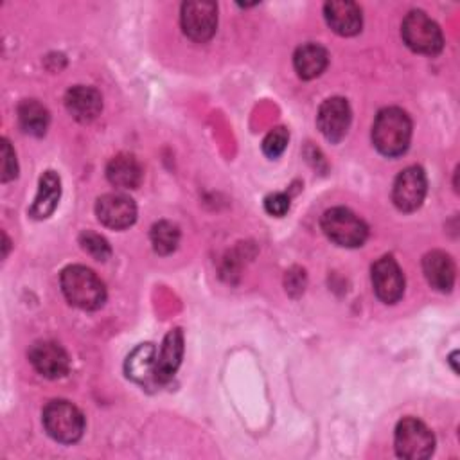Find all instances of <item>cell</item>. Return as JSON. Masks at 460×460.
Returning <instances> with one entry per match:
<instances>
[{
  "mask_svg": "<svg viewBox=\"0 0 460 460\" xmlns=\"http://www.w3.org/2000/svg\"><path fill=\"white\" fill-rule=\"evenodd\" d=\"M181 356H183V332L181 329H171L165 334L160 350L156 352L155 383L164 385L169 379H172V376L176 374L181 363Z\"/></svg>",
  "mask_w": 460,
  "mask_h": 460,
  "instance_id": "cell-14",
  "label": "cell"
},
{
  "mask_svg": "<svg viewBox=\"0 0 460 460\" xmlns=\"http://www.w3.org/2000/svg\"><path fill=\"white\" fill-rule=\"evenodd\" d=\"M151 244L160 255H169L180 243V228L171 221H158L151 226Z\"/></svg>",
  "mask_w": 460,
  "mask_h": 460,
  "instance_id": "cell-22",
  "label": "cell"
},
{
  "mask_svg": "<svg viewBox=\"0 0 460 460\" xmlns=\"http://www.w3.org/2000/svg\"><path fill=\"white\" fill-rule=\"evenodd\" d=\"M422 271L429 286L438 291H449L455 284L456 268L451 255H447L446 252L433 250L426 253L422 259Z\"/></svg>",
  "mask_w": 460,
  "mask_h": 460,
  "instance_id": "cell-16",
  "label": "cell"
},
{
  "mask_svg": "<svg viewBox=\"0 0 460 460\" xmlns=\"http://www.w3.org/2000/svg\"><path fill=\"white\" fill-rule=\"evenodd\" d=\"M95 214L104 226L113 230H124L135 223L137 205L129 196L110 192L97 199Z\"/></svg>",
  "mask_w": 460,
  "mask_h": 460,
  "instance_id": "cell-11",
  "label": "cell"
},
{
  "mask_svg": "<svg viewBox=\"0 0 460 460\" xmlns=\"http://www.w3.org/2000/svg\"><path fill=\"white\" fill-rule=\"evenodd\" d=\"M426 190L428 180L424 171L417 165H411L397 174L392 189V201L399 210L413 212L422 205Z\"/></svg>",
  "mask_w": 460,
  "mask_h": 460,
  "instance_id": "cell-7",
  "label": "cell"
},
{
  "mask_svg": "<svg viewBox=\"0 0 460 460\" xmlns=\"http://www.w3.org/2000/svg\"><path fill=\"white\" fill-rule=\"evenodd\" d=\"M288 140H289V133L284 126L273 128L262 140V153L268 158H277L284 153V149L288 146Z\"/></svg>",
  "mask_w": 460,
  "mask_h": 460,
  "instance_id": "cell-24",
  "label": "cell"
},
{
  "mask_svg": "<svg viewBox=\"0 0 460 460\" xmlns=\"http://www.w3.org/2000/svg\"><path fill=\"white\" fill-rule=\"evenodd\" d=\"M61 291L65 298L84 311L99 309L106 300L102 280L86 266L74 264L61 271Z\"/></svg>",
  "mask_w": 460,
  "mask_h": 460,
  "instance_id": "cell-2",
  "label": "cell"
},
{
  "mask_svg": "<svg viewBox=\"0 0 460 460\" xmlns=\"http://www.w3.org/2000/svg\"><path fill=\"white\" fill-rule=\"evenodd\" d=\"M43 428L50 438L61 444H74L84 431V417L81 410L63 399L50 401L41 413Z\"/></svg>",
  "mask_w": 460,
  "mask_h": 460,
  "instance_id": "cell-3",
  "label": "cell"
},
{
  "mask_svg": "<svg viewBox=\"0 0 460 460\" xmlns=\"http://www.w3.org/2000/svg\"><path fill=\"white\" fill-rule=\"evenodd\" d=\"M79 244L95 261H106L111 255V248H110L108 241L95 232H88V230L83 232L79 235Z\"/></svg>",
  "mask_w": 460,
  "mask_h": 460,
  "instance_id": "cell-23",
  "label": "cell"
},
{
  "mask_svg": "<svg viewBox=\"0 0 460 460\" xmlns=\"http://www.w3.org/2000/svg\"><path fill=\"white\" fill-rule=\"evenodd\" d=\"M327 25L340 36H354L361 31L363 16L358 4L349 0H334L323 5Z\"/></svg>",
  "mask_w": 460,
  "mask_h": 460,
  "instance_id": "cell-13",
  "label": "cell"
},
{
  "mask_svg": "<svg viewBox=\"0 0 460 460\" xmlns=\"http://www.w3.org/2000/svg\"><path fill=\"white\" fill-rule=\"evenodd\" d=\"M18 122L25 133L41 137L49 128L50 115L49 110L36 99H25L18 104Z\"/></svg>",
  "mask_w": 460,
  "mask_h": 460,
  "instance_id": "cell-21",
  "label": "cell"
},
{
  "mask_svg": "<svg viewBox=\"0 0 460 460\" xmlns=\"http://www.w3.org/2000/svg\"><path fill=\"white\" fill-rule=\"evenodd\" d=\"M401 36L404 43L419 54L435 56L444 47L440 27L424 11H410L406 14L401 25Z\"/></svg>",
  "mask_w": 460,
  "mask_h": 460,
  "instance_id": "cell-5",
  "label": "cell"
},
{
  "mask_svg": "<svg viewBox=\"0 0 460 460\" xmlns=\"http://www.w3.org/2000/svg\"><path fill=\"white\" fill-rule=\"evenodd\" d=\"M61 196V180L58 172L54 171H45L40 176V185H38V194L34 198L32 207L29 208V214L34 219H47L58 207Z\"/></svg>",
  "mask_w": 460,
  "mask_h": 460,
  "instance_id": "cell-17",
  "label": "cell"
},
{
  "mask_svg": "<svg viewBox=\"0 0 460 460\" xmlns=\"http://www.w3.org/2000/svg\"><path fill=\"white\" fill-rule=\"evenodd\" d=\"M65 106H66L68 113L75 120L90 122V120H93L101 113V110H102V97H101V93L95 88L84 86V84H77V86H72L66 92Z\"/></svg>",
  "mask_w": 460,
  "mask_h": 460,
  "instance_id": "cell-15",
  "label": "cell"
},
{
  "mask_svg": "<svg viewBox=\"0 0 460 460\" xmlns=\"http://www.w3.org/2000/svg\"><path fill=\"white\" fill-rule=\"evenodd\" d=\"M18 176V164L16 155L7 138L2 140V181L14 180Z\"/></svg>",
  "mask_w": 460,
  "mask_h": 460,
  "instance_id": "cell-25",
  "label": "cell"
},
{
  "mask_svg": "<svg viewBox=\"0 0 460 460\" xmlns=\"http://www.w3.org/2000/svg\"><path fill=\"white\" fill-rule=\"evenodd\" d=\"M155 361L156 349L153 343H142L135 347L126 358V376L138 385L155 383Z\"/></svg>",
  "mask_w": 460,
  "mask_h": 460,
  "instance_id": "cell-19",
  "label": "cell"
},
{
  "mask_svg": "<svg viewBox=\"0 0 460 460\" xmlns=\"http://www.w3.org/2000/svg\"><path fill=\"white\" fill-rule=\"evenodd\" d=\"M320 226L334 244L345 248L361 246L368 235L365 221L345 207H334L325 210L320 219Z\"/></svg>",
  "mask_w": 460,
  "mask_h": 460,
  "instance_id": "cell-4",
  "label": "cell"
},
{
  "mask_svg": "<svg viewBox=\"0 0 460 460\" xmlns=\"http://www.w3.org/2000/svg\"><path fill=\"white\" fill-rule=\"evenodd\" d=\"M327 63H329L327 50L316 43L300 45L293 56L295 70L302 79L318 77L327 68Z\"/></svg>",
  "mask_w": 460,
  "mask_h": 460,
  "instance_id": "cell-20",
  "label": "cell"
},
{
  "mask_svg": "<svg viewBox=\"0 0 460 460\" xmlns=\"http://www.w3.org/2000/svg\"><path fill=\"white\" fill-rule=\"evenodd\" d=\"M264 210L270 214V216H275V217H282L288 210H289V198L282 192H275V194H270L266 196L264 199Z\"/></svg>",
  "mask_w": 460,
  "mask_h": 460,
  "instance_id": "cell-26",
  "label": "cell"
},
{
  "mask_svg": "<svg viewBox=\"0 0 460 460\" xmlns=\"http://www.w3.org/2000/svg\"><path fill=\"white\" fill-rule=\"evenodd\" d=\"M350 106L343 97H329L320 104L318 115H316V124L322 135L336 144L340 142L350 126Z\"/></svg>",
  "mask_w": 460,
  "mask_h": 460,
  "instance_id": "cell-10",
  "label": "cell"
},
{
  "mask_svg": "<svg viewBox=\"0 0 460 460\" xmlns=\"http://www.w3.org/2000/svg\"><path fill=\"white\" fill-rule=\"evenodd\" d=\"M411 138V120L401 108H383L372 126V142L376 149L385 156L402 155Z\"/></svg>",
  "mask_w": 460,
  "mask_h": 460,
  "instance_id": "cell-1",
  "label": "cell"
},
{
  "mask_svg": "<svg viewBox=\"0 0 460 460\" xmlns=\"http://www.w3.org/2000/svg\"><path fill=\"white\" fill-rule=\"evenodd\" d=\"M106 178L119 189H137L142 181V167L133 155L120 153L108 162Z\"/></svg>",
  "mask_w": 460,
  "mask_h": 460,
  "instance_id": "cell-18",
  "label": "cell"
},
{
  "mask_svg": "<svg viewBox=\"0 0 460 460\" xmlns=\"http://www.w3.org/2000/svg\"><path fill=\"white\" fill-rule=\"evenodd\" d=\"M29 361L38 374L49 379L63 377L70 368L65 349L54 341H36L29 349Z\"/></svg>",
  "mask_w": 460,
  "mask_h": 460,
  "instance_id": "cell-12",
  "label": "cell"
},
{
  "mask_svg": "<svg viewBox=\"0 0 460 460\" xmlns=\"http://www.w3.org/2000/svg\"><path fill=\"white\" fill-rule=\"evenodd\" d=\"M181 29L192 41H207L217 27V5L214 2H185L180 14Z\"/></svg>",
  "mask_w": 460,
  "mask_h": 460,
  "instance_id": "cell-8",
  "label": "cell"
},
{
  "mask_svg": "<svg viewBox=\"0 0 460 460\" xmlns=\"http://www.w3.org/2000/svg\"><path fill=\"white\" fill-rule=\"evenodd\" d=\"M372 286L377 298L385 304H395L402 296L404 275L392 255H385L374 262Z\"/></svg>",
  "mask_w": 460,
  "mask_h": 460,
  "instance_id": "cell-9",
  "label": "cell"
},
{
  "mask_svg": "<svg viewBox=\"0 0 460 460\" xmlns=\"http://www.w3.org/2000/svg\"><path fill=\"white\" fill-rule=\"evenodd\" d=\"M395 453L406 460H420L431 456L435 437L429 428L413 417H404L395 426Z\"/></svg>",
  "mask_w": 460,
  "mask_h": 460,
  "instance_id": "cell-6",
  "label": "cell"
}]
</instances>
